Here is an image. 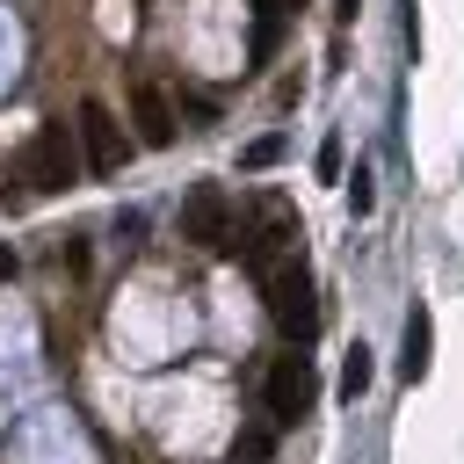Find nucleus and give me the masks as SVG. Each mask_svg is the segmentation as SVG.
Returning a JSON list of instances; mask_svg holds the SVG:
<instances>
[{
  "label": "nucleus",
  "instance_id": "8",
  "mask_svg": "<svg viewBox=\"0 0 464 464\" xmlns=\"http://www.w3.org/2000/svg\"><path fill=\"white\" fill-rule=\"evenodd\" d=\"M362 392H370V348L355 341L348 362H341V399H362Z\"/></svg>",
  "mask_w": 464,
  "mask_h": 464
},
{
  "label": "nucleus",
  "instance_id": "6",
  "mask_svg": "<svg viewBox=\"0 0 464 464\" xmlns=\"http://www.w3.org/2000/svg\"><path fill=\"white\" fill-rule=\"evenodd\" d=\"M181 232L203 239V246H225V239H232V210H225V196H218V188H196V196L181 203Z\"/></svg>",
  "mask_w": 464,
  "mask_h": 464
},
{
  "label": "nucleus",
  "instance_id": "9",
  "mask_svg": "<svg viewBox=\"0 0 464 464\" xmlns=\"http://www.w3.org/2000/svg\"><path fill=\"white\" fill-rule=\"evenodd\" d=\"M276 160H283V138H276V130H268V138H254V145L239 152V167H246V174H261V167H276Z\"/></svg>",
  "mask_w": 464,
  "mask_h": 464
},
{
  "label": "nucleus",
  "instance_id": "10",
  "mask_svg": "<svg viewBox=\"0 0 464 464\" xmlns=\"http://www.w3.org/2000/svg\"><path fill=\"white\" fill-rule=\"evenodd\" d=\"M355 7H362V0H334V14H341V22H355Z\"/></svg>",
  "mask_w": 464,
  "mask_h": 464
},
{
  "label": "nucleus",
  "instance_id": "11",
  "mask_svg": "<svg viewBox=\"0 0 464 464\" xmlns=\"http://www.w3.org/2000/svg\"><path fill=\"white\" fill-rule=\"evenodd\" d=\"M0 276H14V254H7V246H0Z\"/></svg>",
  "mask_w": 464,
  "mask_h": 464
},
{
  "label": "nucleus",
  "instance_id": "3",
  "mask_svg": "<svg viewBox=\"0 0 464 464\" xmlns=\"http://www.w3.org/2000/svg\"><path fill=\"white\" fill-rule=\"evenodd\" d=\"M72 130H80V167H87V174H116V167L130 160V138H123V123L109 116V102L87 94V102L72 109Z\"/></svg>",
  "mask_w": 464,
  "mask_h": 464
},
{
  "label": "nucleus",
  "instance_id": "1",
  "mask_svg": "<svg viewBox=\"0 0 464 464\" xmlns=\"http://www.w3.org/2000/svg\"><path fill=\"white\" fill-rule=\"evenodd\" d=\"M14 174H22L29 188H44V196H51V188H72V181H80L72 123H65V116H58V123H44V130H36L29 145H22V167H14Z\"/></svg>",
  "mask_w": 464,
  "mask_h": 464
},
{
  "label": "nucleus",
  "instance_id": "4",
  "mask_svg": "<svg viewBox=\"0 0 464 464\" xmlns=\"http://www.w3.org/2000/svg\"><path fill=\"white\" fill-rule=\"evenodd\" d=\"M312 399H319V384H312V355H276L268 362V420L276 428H297L304 413H312Z\"/></svg>",
  "mask_w": 464,
  "mask_h": 464
},
{
  "label": "nucleus",
  "instance_id": "5",
  "mask_svg": "<svg viewBox=\"0 0 464 464\" xmlns=\"http://www.w3.org/2000/svg\"><path fill=\"white\" fill-rule=\"evenodd\" d=\"M130 123H138V138L160 152V145H174V102L152 87V80H138L130 87Z\"/></svg>",
  "mask_w": 464,
  "mask_h": 464
},
{
  "label": "nucleus",
  "instance_id": "7",
  "mask_svg": "<svg viewBox=\"0 0 464 464\" xmlns=\"http://www.w3.org/2000/svg\"><path fill=\"white\" fill-rule=\"evenodd\" d=\"M428 348H435V326H428V312L413 304V312H406V355H399V377H406V384L428 377Z\"/></svg>",
  "mask_w": 464,
  "mask_h": 464
},
{
  "label": "nucleus",
  "instance_id": "2",
  "mask_svg": "<svg viewBox=\"0 0 464 464\" xmlns=\"http://www.w3.org/2000/svg\"><path fill=\"white\" fill-rule=\"evenodd\" d=\"M261 276H268V312H276V326H283L290 341H312L319 312H312V276H304V261L283 254V261H268Z\"/></svg>",
  "mask_w": 464,
  "mask_h": 464
}]
</instances>
